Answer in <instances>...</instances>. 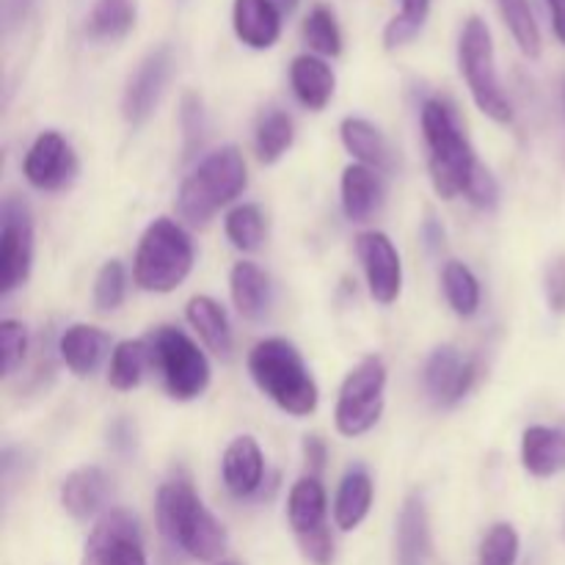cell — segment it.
Wrapping results in <instances>:
<instances>
[{
	"mask_svg": "<svg viewBox=\"0 0 565 565\" xmlns=\"http://www.w3.org/2000/svg\"><path fill=\"white\" fill-rule=\"evenodd\" d=\"M154 519L171 544L180 546L188 557L199 563H213L226 550V530L213 513L204 508L188 480H171L158 491Z\"/></svg>",
	"mask_w": 565,
	"mask_h": 565,
	"instance_id": "6da1fadb",
	"label": "cell"
},
{
	"mask_svg": "<svg viewBox=\"0 0 565 565\" xmlns=\"http://www.w3.org/2000/svg\"><path fill=\"white\" fill-rule=\"evenodd\" d=\"M423 136L428 143L430 182L441 199H456L467 193L469 180L478 169L472 143L467 141L456 108L447 99H428L423 105Z\"/></svg>",
	"mask_w": 565,
	"mask_h": 565,
	"instance_id": "7a4b0ae2",
	"label": "cell"
},
{
	"mask_svg": "<svg viewBox=\"0 0 565 565\" xmlns=\"http://www.w3.org/2000/svg\"><path fill=\"white\" fill-rule=\"evenodd\" d=\"M248 373L257 390L268 395L281 412L292 417H309L318 408V384L292 342L281 337L257 342L248 353Z\"/></svg>",
	"mask_w": 565,
	"mask_h": 565,
	"instance_id": "3957f363",
	"label": "cell"
},
{
	"mask_svg": "<svg viewBox=\"0 0 565 565\" xmlns=\"http://www.w3.org/2000/svg\"><path fill=\"white\" fill-rule=\"evenodd\" d=\"M246 160L237 147H221L210 152L177 193V213L185 224L204 226L221 207L235 202L246 188Z\"/></svg>",
	"mask_w": 565,
	"mask_h": 565,
	"instance_id": "277c9868",
	"label": "cell"
},
{
	"mask_svg": "<svg viewBox=\"0 0 565 565\" xmlns=\"http://www.w3.org/2000/svg\"><path fill=\"white\" fill-rule=\"evenodd\" d=\"M193 268V243L180 224L158 218L147 226L138 243L132 279L147 292H171Z\"/></svg>",
	"mask_w": 565,
	"mask_h": 565,
	"instance_id": "5b68a950",
	"label": "cell"
},
{
	"mask_svg": "<svg viewBox=\"0 0 565 565\" xmlns=\"http://www.w3.org/2000/svg\"><path fill=\"white\" fill-rule=\"evenodd\" d=\"M458 66H461V75L478 108L489 119L508 125L513 119L511 99L505 97L500 72H497L494 39H491L489 25L480 17H469L467 25H463L461 39H458Z\"/></svg>",
	"mask_w": 565,
	"mask_h": 565,
	"instance_id": "8992f818",
	"label": "cell"
},
{
	"mask_svg": "<svg viewBox=\"0 0 565 565\" xmlns=\"http://www.w3.org/2000/svg\"><path fill=\"white\" fill-rule=\"evenodd\" d=\"M149 362L160 370L174 401H196L210 384V362L196 342L180 329L160 326L147 340Z\"/></svg>",
	"mask_w": 565,
	"mask_h": 565,
	"instance_id": "52a82bcc",
	"label": "cell"
},
{
	"mask_svg": "<svg viewBox=\"0 0 565 565\" xmlns=\"http://www.w3.org/2000/svg\"><path fill=\"white\" fill-rule=\"evenodd\" d=\"M386 367L379 356H367L348 373L337 401V430L348 439L370 434L384 414Z\"/></svg>",
	"mask_w": 565,
	"mask_h": 565,
	"instance_id": "ba28073f",
	"label": "cell"
},
{
	"mask_svg": "<svg viewBox=\"0 0 565 565\" xmlns=\"http://www.w3.org/2000/svg\"><path fill=\"white\" fill-rule=\"evenodd\" d=\"M0 292L9 296L31 274L33 224L22 199L9 196L0 210Z\"/></svg>",
	"mask_w": 565,
	"mask_h": 565,
	"instance_id": "9c48e42d",
	"label": "cell"
},
{
	"mask_svg": "<svg viewBox=\"0 0 565 565\" xmlns=\"http://www.w3.org/2000/svg\"><path fill=\"white\" fill-rule=\"evenodd\" d=\"M356 254L362 259L373 301L384 307L395 303L403 290V265L395 243L384 232H364L356 237Z\"/></svg>",
	"mask_w": 565,
	"mask_h": 565,
	"instance_id": "30bf717a",
	"label": "cell"
},
{
	"mask_svg": "<svg viewBox=\"0 0 565 565\" xmlns=\"http://www.w3.org/2000/svg\"><path fill=\"white\" fill-rule=\"evenodd\" d=\"M171 75V50L158 47L138 64L127 81L125 97H121V114H125L127 125L141 127L149 116L158 108L160 97L166 92V83Z\"/></svg>",
	"mask_w": 565,
	"mask_h": 565,
	"instance_id": "8fae6325",
	"label": "cell"
},
{
	"mask_svg": "<svg viewBox=\"0 0 565 565\" xmlns=\"http://www.w3.org/2000/svg\"><path fill=\"white\" fill-rule=\"evenodd\" d=\"M22 174L36 191H61L75 180L77 158L61 132L47 130L28 149Z\"/></svg>",
	"mask_w": 565,
	"mask_h": 565,
	"instance_id": "7c38bea8",
	"label": "cell"
},
{
	"mask_svg": "<svg viewBox=\"0 0 565 565\" xmlns=\"http://www.w3.org/2000/svg\"><path fill=\"white\" fill-rule=\"evenodd\" d=\"M475 375H478L475 362L463 359L456 348H436L425 364V390L436 406L450 408L472 390Z\"/></svg>",
	"mask_w": 565,
	"mask_h": 565,
	"instance_id": "4fadbf2b",
	"label": "cell"
},
{
	"mask_svg": "<svg viewBox=\"0 0 565 565\" xmlns=\"http://www.w3.org/2000/svg\"><path fill=\"white\" fill-rule=\"evenodd\" d=\"M127 544H141V527L127 511H110L94 524L83 546L81 565H116Z\"/></svg>",
	"mask_w": 565,
	"mask_h": 565,
	"instance_id": "5bb4252c",
	"label": "cell"
},
{
	"mask_svg": "<svg viewBox=\"0 0 565 565\" xmlns=\"http://www.w3.org/2000/svg\"><path fill=\"white\" fill-rule=\"evenodd\" d=\"M221 475H224L226 491L237 497V500H248V497L257 494L265 478V458L252 436H237L226 447L224 461H221Z\"/></svg>",
	"mask_w": 565,
	"mask_h": 565,
	"instance_id": "9a60e30c",
	"label": "cell"
},
{
	"mask_svg": "<svg viewBox=\"0 0 565 565\" xmlns=\"http://www.w3.org/2000/svg\"><path fill=\"white\" fill-rule=\"evenodd\" d=\"M232 25L246 47L268 50L281 36V11L270 0H235Z\"/></svg>",
	"mask_w": 565,
	"mask_h": 565,
	"instance_id": "2e32d148",
	"label": "cell"
},
{
	"mask_svg": "<svg viewBox=\"0 0 565 565\" xmlns=\"http://www.w3.org/2000/svg\"><path fill=\"white\" fill-rule=\"evenodd\" d=\"M434 555L430 544V522L425 502L419 494H412L403 502L397 519V565H428Z\"/></svg>",
	"mask_w": 565,
	"mask_h": 565,
	"instance_id": "e0dca14e",
	"label": "cell"
},
{
	"mask_svg": "<svg viewBox=\"0 0 565 565\" xmlns=\"http://www.w3.org/2000/svg\"><path fill=\"white\" fill-rule=\"evenodd\" d=\"M108 500V475L99 467H81L61 483V505L72 519L97 516Z\"/></svg>",
	"mask_w": 565,
	"mask_h": 565,
	"instance_id": "ac0fdd59",
	"label": "cell"
},
{
	"mask_svg": "<svg viewBox=\"0 0 565 565\" xmlns=\"http://www.w3.org/2000/svg\"><path fill=\"white\" fill-rule=\"evenodd\" d=\"M108 348L110 337L105 334L103 329H97V326L86 323L70 326L58 340L61 359H64V364L77 375V379H86V375L97 373Z\"/></svg>",
	"mask_w": 565,
	"mask_h": 565,
	"instance_id": "d6986e66",
	"label": "cell"
},
{
	"mask_svg": "<svg viewBox=\"0 0 565 565\" xmlns=\"http://www.w3.org/2000/svg\"><path fill=\"white\" fill-rule=\"evenodd\" d=\"M522 463L533 478H552L565 469V428L533 425L522 436Z\"/></svg>",
	"mask_w": 565,
	"mask_h": 565,
	"instance_id": "ffe728a7",
	"label": "cell"
},
{
	"mask_svg": "<svg viewBox=\"0 0 565 565\" xmlns=\"http://www.w3.org/2000/svg\"><path fill=\"white\" fill-rule=\"evenodd\" d=\"M326 489L315 475L301 478L290 489L287 497V522H290L296 539H307V535L326 530Z\"/></svg>",
	"mask_w": 565,
	"mask_h": 565,
	"instance_id": "44dd1931",
	"label": "cell"
},
{
	"mask_svg": "<svg viewBox=\"0 0 565 565\" xmlns=\"http://www.w3.org/2000/svg\"><path fill=\"white\" fill-rule=\"evenodd\" d=\"M290 83L298 103L309 110H323L334 97V72L320 55H298L290 66Z\"/></svg>",
	"mask_w": 565,
	"mask_h": 565,
	"instance_id": "7402d4cb",
	"label": "cell"
},
{
	"mask_svg": "<svg viewBox=\"0 0 565 565\" xmlns=\"http://www.w3.org/2000/svg\"><path fill=\"white\" fill-rule=\"evenodd\" d=\"M384 202V188H381L375 169L362 163H353L342 171V210L348 221L362 224Z\"/></svg>",
	"mask_w": 565,
	"mask_h": 565,
	"instance_id": "603a6c76",
	"label": "cell"
},
{
	"mask_svg": "<svg viewBox=\"0 0 565 565\" xmlns=\"http://www.w3.org/2000/svg\"><path fill=\"white\" fill-rule=\"evenodd\" d=\"M340 136L348 152H351L362 166H370V169L375 171L392 169L390 141H386L384 132H381L375 125H370L367 119L348 116V119L340 125Z\"/></svg>",
	"mask_w": 565,
	"mask_h": 565,
	"instance_id": "cb8c5ba5",
	"label": "cell"
},
{
	"mask_svg": "<svg viewBox=\"0 0 565 565\" xmlns=\"http://www.w3.org/2000/svg\"><path fill=\"white\" fill-rule=\"evenodd\" d=\"M232 301L246 320H263L270 309V279L259 265L237 263L230 276Z\"/></svg>",
	"mask_w": 565,
	"mask_h": 565,
	"instance_id": "d4e9b609",
	"label": "cell"
},
{
	"mask_svg": "<svg viewBox=\"0 0 565 565\" xmlns=\"http://www.w3.org/2000/svg\"><path fill=\"white\" fill-rule=\"evenodd\" d=\"M373 508V478L367 469L356 467L342 478L334 500V522L342 533H351L367 519Z\"/></svg>",
	"mask_w": 565,
	"mask_h": 565,
	"instance_id": "484cf974",
	"label": "cell"
},
{
	"mask_svg": "<svg viewBox=\"0 0 565 565\" xmlns=\"http://www.w3.org/2000/svg\"><path fill=\"white\" fill-rule=\"evenodd\" d=\"M188 323L196 329V334L202 337L204 345L210 348L218 356H230L232 351V329L230 318H226L224 307L218 301L207 296H196L188 303Z\"/></svg>",
	"mask_w": 565,
	"mask_h": 565,
	"instance_id": "4316f807",
	"label": "cell"
},
{
	"mask_svg": "<svg viewBox=\"0 0 565 565\" xmlns=\"http://www.w3.org/2000/svg\"><path fill=\"white\" fill-rule=\"evenodd\" d=\"M136 25V0H97L86 20L94 42H119Z\"/></svg>",
	"mask_w": 565,
	"mask_h": 565,
	"instance_id": "83f0119b",
	"label": "cell"
},
{
	"mask_svg": "<svg viewBox=\"0 0 565 565\" xmlns=\"http://www.w3.org/2000/svg\"><path fill=\"white\" fill-rule=\"evenodd\" d=\"M292 138H296V127H292L290 116L276 108L265 110L257 121V136H254L259 163H276L292 147Z\"/></svg>",
	"mask_w": 565,
	"mask_h": 565,
	"instance_id": "f1b7e54d",
	"label": "cell"
},
{
	"mask_svg": "<svg viewBox=\"0 0 565 565\" xmlns=\"http://www.w3.org/2000/svg\"><path fill=\"white\" fill-rule=\"evenodd\" d=\"M149 364V345L147 340H125L116 345L114 356H110L108 381L114 390L130 392L141 384L143 367Z\"/></svg>",
	"mask_w": 565,
	"mask_h": 565,
	"instance_id": "f546056e",
	"label": "cell"
},
{
	"mask_svg": "<svg viewBox=\"0 0 565 565\" xmlns=\"http://www.w3.org/2000/svg\"><path fill=\"white\" fill-rule=\"evenodd\" d=\"M497 6H500L502 20H505L508 31H511L519 50H522L527 58H539L541 50H544V42H541L539 22H535L530 0H497Z\"/></svg>",
	"mask_w": 565,
	"mask_h": 565,
	"instance_id": "4dcf8cb0",
	"label": "cell"
},
{
	"mask_svg": "<svg viewBox=\"0 0 565 565\" xmlns=\"http://www.w3.org/2000/svg\"><path fill=\"white\" fill-rule=\"evenodd\" d=\"M441 285L458 318H475L480 309V281L463 263H447L441 270Z\"/></svg>",
	"mask_w": 565,
	"mask_h": 565,
	"instance_id": "1f68e13d",
	"label": "cell"
},
{
	"mask_svg": "<svg viewBox=\"0 0 565 565\" xmlns=\"http://www.w3.org/2000/svg\"><path fill=\"white\" fill-rule=\"evenodd\" d=\"M303 39L309 47L326 58H337L342 53V33L334 11L329 6H315L303 20Z\"/></svg>",
	"mask_w": 565,
	"mask_h": 565,
	"instance_id": "d6a6232c",
	"label": "cell"
},
{
	"mask_svg": "<svg viewBox=\"0 0 565 565\" xmlns=\"http://www.w3.org/2000/svg\"><path fill=\"white\" fill-rule=\"evenodd\" d=\"M226 237L241 252H257L265 243V213L259 204H237L226 215Z\"/></svg>",
	"mask_w": 565,
	"mask_h": 565,
	"instance_id": "836d02e7",
	"label": "cell"
},
{
	"mask_svg": "<svg viewBox=\"0 0 565 565\" xmlns=\"http://www.w3.org/2000/svg\"><path fill=\"white\" fill-rule=\"evenodd\" d=\"M428 11L430 0H401V14L392 17L390 25L384 28V47L395 50L417 39L425 20H428Z\"/></svg>",
	"mask_w": 565,
	"mask_h": 565,
	"instance_id": "e575fe53",
	"label": "cell"
},
{
	"mask_svg": "<svg viewBox=\"0 0 565 565\" xmlns=\"http://www.w3.org/2000/svg\"><path fill=\"white\" fill-rule=\"evenodd\" d=\"M127 292V274L119 259H110L99 268L97 281H94V307L99 312H114L121 307Z\"/></svg>",
	"mask_w": 565,
	"mask_h": 565,
	"instance_id": "d590c367",
	"label": "cell"
},
{
	"mask_svg": "<svg viewBox=\"0 0 565 565\" xmlns=\"http://www.w3.org/2000/svg\"><path fill=\"white\" fill-rule=\"evenodd\" d=\"M519 533L511 524H494L480 544V565H516Z\"/></svg>",
	"mask_w": 565,
	"mask_h": 565,
	"instance_id": "8d00e7d4",
	"label": "cell"
},
{
	"mask_svg": "<svg viewBox=\"0 0 565 565\" xmlns=\"http://www.w3.org/2000/svg\"><path fill=\"white\" fill-rule=\"evenodd\" d=\"M28 353V331L20 320L0 323V356H3V375H14L22 367Z\"/></svg>",
	"mask_w": 565,
	"mask_h": 565,
	"instance_id": "74e56055",
	"label": "cell"
},
{
	"mask_svg": "<svg viewBox=\"0 0 565 565\" xmlns=\"http://www.w3.org/2000/svg\"><path fill=\"white\" fill-rule=\"evenodd\" d=\"M180 121H182V136H185V154H191L193 149L202 147L204 132H207V119H204L202 99H199L196 94H185V97H182Z\"/></svg>",
	"mask_w": 565,
	"mask_h": 565,
	"instance_id": "f35d334b",
	"label": "cell"
},
{
	"mask_svg": "<svg viewBox=\"0 0 565 565\" xmlns=\"http://www.w3.org/2000/svg\"><path fill=\"white\" fill-rule=\"evenodd\" d=\"M463 196H467L469 202L480 210L497 207V202H500V185H497L494 174H491L483 163H478V169H475V174H472V180H469L467 193H463Z\"/></svg>",
	"mask_w": 565,
	"mask_h": 565,
	"instance_id": "ab89813d",
	"label": "cell"
},
{
	"mask_svg": "<svg viewBox=\"0 0 565 565\" xmlns=\"http://www.w3.org/2000/svg\"><path fill=\"white\" fill-rule=\"evenodd\" d=\"M303 557L315 565H331L334 563V539H331V530H320V533L307 535V539H298Z\"/></svg>",
	"mask_w": 565,
	"mask_h": 565,
	"instance_id": "60d3db41",
	"label": "cell"
},
{
	"mask_svg": "<svg viewBox=\"0 0 565 565\" xmlns=\"http://www.w3.org/2000/svg\"><path fill=\"white\" fill-rule=\"evenodd\" d=\"M546 301L552 312H565V257H557L546 270Z\"/></svg>",
	"mask_w": 565,
	"mask_h": 565,
	"instance_id": "b9f144b4",
	"label": "cell"
},
{
	"mask_svg": "<svg viewBox=\"0 0 565 565\" xmlns=\"http://www.w3.org/2000/svg\"><path fill=\"white\" fill-rule=\"evenodd\" d=\"M303 456H307L309 467H312L315 472H320V469L326 467V458H329L326 441L318 439V436H309V439L303 441Z\"/></svg>",
	"mask_w": 565,
	"mask_h": 565,
	"instance_id": "7bdbcfd3",
	"label": "cell"
},
{
	"mask_svg": "<svg viewBox=\"0 0 565 565\" xmlns=\"http://www.w3.org/2000/svg\"><path fill=\"white\" fill-rule=\"evenodd\" d=\"M423 241L430 252H439V248L445 246V230H441V224L434 218V215L423 224Z\"/></svg>",
	"mask_w": 565,
	"mask_h": 565,
	"instance_id": "ee69618b",
	"label": "cell"
},
{
	"mask_svg": "<svg viewBox=\"0 0 565 565\" xmlns=\"http://www.w3.org/2000/svg\"><path fill=\"white\" fill-rule=\"evenodd\" d=\"M28 6H31V0H3V20H6V28H14L17 22L25 17Z\"/></svg>",
	"mask_w": 565,
	"mask_h": 565,
	"instance_id": "f6af8a7d",
	"label": "cell"
},
{
	"mask_svg": "<svg viewBox=\"0 0 565 565\" xmlns=\"http://www.w3.org/2000/svg\"><path fill=\"white\" fill-rule=\"evenodd\" d=\"M546 9H550L555 36L565 44V0H546Z\"/></svg>",
	"mask_w": 565,
	"mask_h": 565,
	"instance_id": "bcb514c9",
	"label": "cell"
},
{
	"mask_svg": "<svg viewBox=\"0 0 565 565\" xmlns=\"http://www.w3.org/2000/svg\"><path fill=\"white\" fill-rule=\"evenodd\" d=\"M116 565H147V557H143V546L141 544H127L121 550L119 561Z\"/></svg>",
	"mask_w": 565,
	"mask_h": 565,
	"instance_id": "7dc6e473",
	"label": "cell"
},
{
	"mask_svg": "<svg viewBox=\"0 0 565 565\" xmlns=\"http://www.w3.org/2000/svg\"><path fill=\"white\" fill-rule=\"evenodd\" d=\"M270 3H274L276 9L281 11V17H285V14H292V11H296L298 0H270Z\"/></svg>",
	"mask_w": 565,
	"mask_h": 565,
	"instance_id": "c3c4849f",
	"label": "cell"
},
{
	"mask_svg": "<svg viewBox=\"0 0 565 565\" xmlns=\"http://www.w3.org/2000/svg\"><path fill=\"white\" fill-rule=\"evenodd\" d=\"M218 565H241V563H235V561H221Z\"/></svg>",
	"mask_w": 565,
	"mask_h": 565,
	"instance_id": "681fc988",
	"label": "cell"
}]
</instances>
